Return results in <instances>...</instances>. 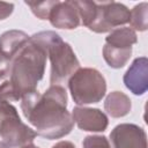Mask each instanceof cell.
Returning <instances> with one entry per match:
<instances>
[{
  "instance_id": "obj_5",
  "label": "cell",
  "mask_w": 148,
  "mask_h": 148,
  "mask_svg": "<svg viewBox=\"0 0 148 148\" xmlns=\"http://www.w3.org/2000/svg\"><path fill=\"white\" fill-rule=\"evenodd\" d=\"M37 133L25 125L17 109L8 102H0V138L9 148H21L31 143Z\"/></svg>"
},
{
  "instance_id": "obj_3",
  "label": "cell",
  "mask_w": 148,
  "mask_h": 148,
  "mask_svg": "<svg viewBox=\"0 0 148 148\" xmlns=\"http://www.w3.org/2000/svg\"><path fill=\"white\" fill-rule=\"evenodd\" d=\"M31 37L46 49L51 62V84H59L66 81L80 68V62L72 46L64 42L56 31H39Z\"/></svg>"
},
{
  "instance_id": "obj_4",
  "label": "cell",
  "mask_w": 148,
  "mask_h": 148,
  "mask_svg": "<svg viewBox=\"0 0 148 148\" xmlns=\"http://www.w3.org/2000/svg\"><path fill=\"white\" fill-rule=\"evenodd\" d=\"M68 88L75 104L98 103L105 96L106 81L96 68L80 67L68 80Z\"/></svg>"
},
{
  "instance_id": "obj_15",
  "label": "cell",
  "mask_w": 148,
  "mask_h": 148,
  "mask_svg": "<svg viewBox=\"0 0 148 148\" xmlns=\"http://www.w3.org/2000/svg\"><path fill=\"white\" fill-rule=\"evenodd\" d=\"M131 28L135 31H146L148 28V3L141 2L135 5L131 10L130 22Z\"/></svg>"
},
{
  "instance_id": "obj_8",
  "label": "cell",
  "mask_w": 148,
  "mask_h": 148,
  "mask_svg": "<svg viewBox=\"0 0 148 148\" xmlns=\"http://www.w3.org/2000/svg\"><path fill=\"white\" fill-rule=\"evenodd\" d=\"M72 118L77 127L86 132H104L109 125L106 114L96 108L75 106L72 111Z\"/></svg>"
},
{
  "instance_id": "obj_21",
  "label": "cell",
  "mask_w": 148,
  "mask_h": 148,
  "mask_svg": "<svg viewBox=\"0 0 148 148\" xmlns=\"http://www.w3.org/2000/svg\"><path fill=\"white\" fill-rule=\"evenodd\" d=\"M51 148H76V147L74 146L73 142L65 140V141H59V142H57V143L53 145Z\"/></svg>"
},
{
  "instance_id": "obj_7",
  "label": "cell",
  "mask_w": 148,
  "mask_h": 148,
  "mask_svg": "<svg viewBox=\"0 0 148 148\" xmlns=\"http://www.w3.org/2000/svg\"><path fill=\"white\" fill-rule=\"evenodd\" d=\"M113 148H147V134L135 124H119L110 133Z\"/></svg>"
},
{
  "instance_id": "obj_12",
  "label": "cell",
  "mask_w": 148,
  "mask_h": 148,
  "mask_svg": "<svg viewBox=\"0 0 148 148\" xmlns=\"http://www.w3.org/2000/svg\"><path fill=\"white\" fill-rule=\"evenodd\" d=\"M132 103L130 97L121 91H111L104 101V110L113 118H121L130 113Z\"/></svg>"
},
{
  "instance_id": "obj_16",
  "label": "cell",
  "mask_w": 148,
  "mask_h": 148,
  "mask_svg": "<svg viewBox=\"0 0 148 148\" xmlns=\"http://www.w3.org/2000/svg\"><path fill=\"white\" fill-rule=\"evenodd\" d=\"M57 1L58 0H47V1H40V2L24 1V3L30 7V9L35 16H37L40 20H49L51 9L57 3Z\"/></svg>"
},
{
  "instance_id": "obj_20",
  "label": "cell",
  "mask_w": 148,
  "mask_h": 148,
  "mask_svg": "<svg viewBox=\"0 0 148 148\" xmlns=\"http://www.w3.org/2000/svg\"><path fill=\"white\" fill-rule=\"evenodd\" d=\"M14 10V3L12 2H0V21L6 20L12 15Z\"/></svg>"
},
{
  "instance_id": "obj_17",
  "label": "cell",
  "mask_w": 148,
  "mask_h": 148,
  "mask_svg": "<svg viewBox=\"0 0 148 148\" xmlns=\"http://www.w3.org/2000/svg\"><path fill=\"white\" fill-rule=\"evenodd\" d=\"M83 148H111L109 140L104 135H87L82 142Z\"/></svg>"
},
{
  "instance_id": "obj_13",
  "label": "cell",
  "mask_w": 148,
  "mask_h": 148,
  "mask_svg": "<svg viewBox=\"0 0 148 148\" xmlns=\"http://www.w3.org/2000/svg\"><path fill=\"white\" fill-rule=\"evenodd\" d=\"M136 42V32L130 27L116 28L105 37V44L117 49H132Z\"/></svg>"
},
{
  "instance_id": "obj_2",
  "label": "cell",
  "mask_w": 148,
  "mask_h": 148,
  "mask_svg": "<svg viewBox=\"0 0 148 148\" xmlns=\"http://www.w3.org/2000/svg\"><path fill=\"white\" fill-rule=\"evenodd\" d=\"M46 58V49L31 36L28 43L13 58L9 82L20 99L24 95L37 90V84L45 73Z\"/></svg>"
},
{
  "instance_id": "obj_10",
  "label": "cell",
  "mask_w": 148,
  "mask_h": 148,
  "mask_svg": "<svg viewBox=\"0 0 148 148\" xmlns=\"http://www.w3.org/2000/svg\"><path fill=\"white\" fill-rule=\"evenodd\" d=\"M50 23L58 29L72 30L80 25L81 20L74 1H57L49 15Z\"/></svg>"
},
{
  "instance_id": "obj_19",
  "label": "cell",
  "mask_w": 148,
  "mask_h": 148,
  "mask_svg": "<svg viewBox=\"0 0 148 148\" xmlns=\"http://www.w3.org/2000/svg\"><path fill=\"white\" fill-rule=\"evenodd\" d=\"M10 71V61L0 51V80L5 79Z\"/></svg>"
},
{
  "instance_id": "obj_22",
  "label": "cell",
  "mask_w": 148,
  "mask_h": 148,
  "mask_svg": "<svg viewBox=\"0 0 148 148\" xmlns=\"http://www.w3.org/2000/svg\"><path fill=\"white\" fill-rule=\"evenodd\" d=\"M21 148H39V147L36 146V145H34V143L31 142V143H28V145H25V146H23V147H21Z\"/></svg>"
},
{
  "instance_id": "obj_9",
  "label": "cell",
  "mask_w": 148,
  "mask_h": 148,
  "mask_svg": "<svg viewBox=\"0 0 148 148\" xmlns=\"http://www.w3.org/2000/svg\"><path fill=\"white\" fill-rule=\"evenodd\" d=\"M125 87L135 96H141L148 90V59L139 57L133 60L124 74Z\"/></svg>"
},
{
  "instance_id": "obj_23",
  "label": "cell",
  "mask_w": 148,
  "mask_h": 148,
  "mask_svg": "<svg viewBox=\"0 0 148 148\" xmlns=\"http://www.w3.org/2000/svg\"><path fill=\"white\" fill-rule=\"evenodd\" d=\"M0 148H9L5 142H2V141H0Z\"/></svg>"
},
{
  "instance_id": "obj_11",
  "label": "cell",
  "mask_w": 148,
  "mask_h": 148,
  "mask_svg": "<svg viewBox=\"0 0 148 148\" xmlns=\"http://www.w3.org/2000/svg\"><path fill=\"white\" fill-rule=\"evenodd\" d=\"M30 36L22 30H8L0 36V51L12 62L17 52L28 43Z\"/></svg>"
},
{
  "instance_id": "obj_1",
  "label": "cell",
  "mask_w": 148,
  "mask_h": 148,
  "mask_svg": "<svg viewBox=\"0 0 148 148\" xmlns=\"http://www.w3.org/2000/svg\"><path fill=\"white\" fill-rule=\"evenodd\" d=\"M21 110L37 135L54 140L69 134L74 127L67 111V92L60 84H51L44 94L31 91L21 98Z\"/></svg>"
},
{
  "instance_id": "obj_14",
  "label": "cell",
  "mask_w": 148,
  "mask_h": 148,
  "mask_svg": "<svg viewBox=\"0 0 148 148\" xmlns=\"http://www.w3.org/2000/svg\"><path fill=\"white\" fill-rule=\"evenodd\" d=\"M132 56V49H117L108 44L103 46V58L111 68L124 67Z\"/></svg>"
},
{
  "instance_id": "obj_18",
  "label": "cell",
  "mask_w": 148,
  "mask_h": 148,
  "mask_svg": "<svg viewBox=\"0 0 148 148\" xmlns=\"http://www.w3.org/2000/svg\"><path fill=\"white\" fill-rule=\"evenodd\" d=\"M20 101L18 95L14 90L13 86L10 84L9 80L5 81L0 86V102H16Z\"/></svg>"
},
{
  "instance_id": "obj_6",
  "label": "cell",
  "mask_w": 148,
  "mask_h": 148,
  "mask_svg": "<svg viewBox=\"0 0 148 148\" xmlns=\"http://www.w3.org/2000/svg\"><path fill=\"white\" fill-rule=\"evenodd\" d=\"M96 5L97 9L95 18L88 27L90 31L104 34L130 22L131 10L124 3L116 1H96Z\"/></svg>"
}]
</instances>
